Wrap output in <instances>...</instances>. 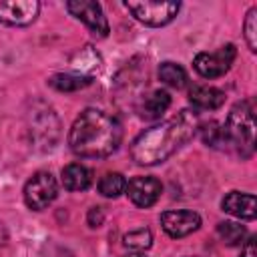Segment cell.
Listing matches in <instances>:
<instances>
[{
  "mask_svg": "<svg viewBox=\"0 0 257 257\" xmlns=\"http://www.w3.org/2000/svg\"><path fill=\"white\" fill-rule=\"evenodd\" d=\"M199 128V116L193 110H181L179 114L143 131L131 145V157L137 165L153 167L167 161L177 153Z\"/></svg>",
  "mask_w": 257,
  "mask_h": 257,
  "instance_id": "cell-1",
  "label": "cell"
},
{
  "mask_svg": "<svg viewBox=\"0 0 257 257\" xmlns=\"http://www.w3.org/2000/svg\"><path fill=\"white\" fill-rule=\"evenodd\" d=\"M122 141L120 122L98 108H84L70 126L68 145L78 157L100 159L112 155Z\"/></svg>",
  "mask_w": 257,
  "mask_h": 257,
  "instance_id": "cell-2",
  "label": "cell"
},
{
  "mask_svg": "<svg viewBox=\"0 0 257 257\" xmlns=\"http://www.w3.org/2000/svg\"><path fill=\"white\" fill-rule=\"evenodd\" d=\"M227 145L235 147L241 157H251L255 151V104L253 100L237 102L223 126Z\"/></svg>",
  "mask_w": 257,
  "mask_h": 257,
  "instance_id": "cell-3",
  "label": "cell"
},
{
  "mask_svg": "<svg viewBox=\"0 0 257 257\" xmlns=\"http://www.w3.org/2000/svg\"><path fill=\"white\" fill-rule=\"evenodd\" d=\"M124 6L139 22L147 26L169 24L181 8L179 2H161V0H128L124 2Z\"/></svg>",
  "mask_w": 257,
  "mask_h": 257,
  "instance_id": "cell-4",
  "label": "cell"
},
{
  "mask_svg": "<svg viewBox=\"0 0 257 257\" xmlns=\"http://www.w3.org/2000/svg\"><path fill=\"white\" fill-rule=\"evenodd\" d=\"M56 195H58V185L52 173L48 171L34 173L24 185V203L34 211L46 209L56 199Z\"/></svg>",
  "mask_w": 257,
  "mask_h": 257,
  "instance_id": "cell-5",
  "label": "cell"
},
{
  "mask_svg": "<svg viewBox=\"0 0 257 257\" xmlns=\"http://www.w3.org/2000/svg\"><path fill=\"white\" fill-rule=\"evenodd\" d=\"M235 56L237 48L233 44H225L215 52H199L193 60V66L203 78H219L231 68Z\"/></svg>",
  "mask_w": 257,
  "mask_h": 257,
  "instance_id": "cell-6",
  "label": "cell"
},
{
  "mask_svg": "<svg viewBox=\"0 0 257 257\" xmlns=\"http://www.w3.org/2000/svg\"><path fill=\"white\" fill-rule=\"evenodd\" d=\"M66 10L74 18L84 22L94 36L104 38L108 34V22H106V16H104V12H102L98 2H92V0H72V2H66Z\"/></svg>",
  "mask_w": 257,
  "mask_h": 257,
  "instance_id": "cell-7",
  "label": "cell"
},
{
  "mask_svg": "<svg viewBox=\"0 0 257 257\" xmlns=\"http://www.w3.org/2000/svg\"><path fill=\"white\" fill-rule=\"evenodd\" d=\"M38 12L40 2L36 0H0V22L8 26H28Z\"/></svg>",
  "mask_w": 257,
  "mask_h": 257,
  "instance_id": "cell-8",
  "label": "cell"
},
{
  "mask_svg": "<svg viewBox=\"0 0 257 257\" xmlns=\"http://www.w3.org/2000/svg\"><path fill=\"white\" fill-rule=\"evenodd\" d=\"M161 227L169 237L181 239V237H187L201 227V217L195 211H187V209L165 211L161 215Z\"/></svg>",
  "mask_w": 257,
  "mask_h": 257,
  "instance_id": "cell-9",
  "label": "cell"
},
{
  "mask_svg": "<svg viewBox=\"0 0 257 257\" xmlns=\"http://www.w3.org/2000/svg\"><path fill=\"white\" fill-rule=\"evenodd\" d=\"M124 191L137 207L147 209V207H151L159 201V197L163 193V185L155 177H135L126 183Z\"/></svg>",
  "mask_w": 257,
  "mask_h": 257,
  "instance_id": "cell-10",
  "label": "cell"
},
{
  "mask_svg": "<svg viewBox=\"0 0 257 257\" xmlns=\"http://www.w3.org/2000/svg\"><path fill=\"white\" fill-rule=\"evenodd\" d=\"M221 207L225 213H229L237 219H255V215H257V201H255V195H251V193L231 191L221 201Z\"/></svg>",
  "mask_w": 257,
  "mask_h": 257,
  "instance_id": "cell-11",
  "label": "cell"
},
{
  "mask_svg": "<svg viewBox=\"0 0 257 257\" xmlns=\"http://www.w3.org/2000/svg\"><path fill=\"white\" fill-rule=\"evenodd\" d=\"M189 100L195 108L201 110H215L225 102V92L215 86H201L195 84L189 88Z\"/></svg>",
  "mask_w": 257,
  "mask_h": 257,
  "instance_id": "cell-12",
  "label": "cell"
},
{
  "mask_svg": "<svg viewBox=\"0 0 257 257\" xmlns=\"http://www.w3.org/2000/svg\"><path fill=\"white\" fill-rule=\"evenodd\" d=\"M169 106H171V94L167 90H153L141 100L139 114L145 120H157L167 112Z\"/></svg>",
  "mask_w": 257,
  "mask_h": 257,
  "instance_id": "cell-13",
  "label": "cell"
},
{
  "mask_svg": "<svg viewBox=\"0 0 257 257\" xmlns=\"http://www.w3.org/2000/svg\"><path fill=\"white\" fill-rule=\"evenodd\" d=\"M62 187L66 191H86L92 183V173L80 163H70L62 169Z\"/></svg>",
  "mask_w": 257,
  "mask_h": 257,
  "instance_id": "cell-14",
  "label": "cell"
},
{
  "mask_svg": "<svg viewBox=\"0 0 257 257\" xmlns=\"http://www.w3.org/2000/svg\"><path fill=\"white\" fill-rule=\"evenodd\" d=\"M90 80L92 78L86 76V74H64V72H60V74L50 76L48 84L58 92H74V90H80V88L88 86Z\"/></svg>",
  "mask_w": 257,
  "mask_h": 257,
  "instance_id": "cell-15",
  "label": "cell"
},
{
  "mask_svg": "<svg viewBox=\"0 0 257 257\" xmlns=\"http://www.w3.org/2000/svg\"><path fill=\"white\" fill-rule=\"evenodd\" d=\"M159 78L171 88H183L187 82V72L177 62H163L159 66Z\"/></svg>",
  "mask_w": 257,
  "mask_h": 257,
  "instance_id": "cell-16",
  "label": "cell"
},
{
  "mask_svg": "<svg viewBox=\"0 0 257 257\" xmlns=\"http://www.w3.org/2000/svg\"><path fill=\"white\" fill-rule=\"evenodd\" d=\"M217 233L221 237V241L229 247H235V245H241L245 243V237H247V231L243 225L239 223H233V221H223L217 225Z\"/></svg>",
  "mask_w": 257,
  "mask_h": 257,
  "instance_id": "cell-17",
  "label": "cell"
},
{
  "mask_svg": "<svg viewBox=\"0 0 257 257\" xmlns=\"http://www.w3.org/2000/svg\"><path fill=\"white\" fill-rule=\"evenodd\" d=\"M124 189H126V179L120 173H106L98 181V193L108 199L118 197L120 193H124Z\"/></svg>",
  "mask_w": 257,
  "mask_h": 257,
  "instance_id": "cell-18",
  "label": "cell"
},
{
  "mask_svg": "<svg viewBox=\"0 0 257 257\" xmlns=\"http://www.w3.org/2000/svg\"><path fill=\"white\" fill-rule=\"evenodd\" d=\"M201 137H203V143H205L207 147H213V149H225V147H227L225 131H223V126H221L219 122H215V120L203 124Z\"/></svg>",
  "mask_w": 257,
  "mask_h": 257,
  "instance_id": "cell-19",
  "label": "cell"
},
{
  "mask_svg": "<svg viewBox=\"0 0 257 257\" xmlns=\"http://www.w3.org/2000/svg\"><path fill=\"white\" fill-rule=\"evenodd\" d=\"M122 241L128 249L141 253V251H145L153 245V233L149 229H135V231H128Z\"/></svg>",
  "mask_w": 257,
  "mask_h": 257,
  "instance_id": "cell-20",
  "label": "cell"
},
{
  "mask_svg": "<svg viewBox=\"0 0 257 257\" xmlns=\"http://www.w3.org/2000/svg\"><path fill=\"white\" fill-rule=\"evenodd\" d=\"M243 30H245V40L249 44V48L255 52L257 50V8H251L245 16L243 22Z\"/></svg>",
  "mask_w": 257,
  "mask_h": 257,
  "instance_id": "cell-21",
  "label": "cell"
},
{
  "mask_svg": "<svg viewBox=\"0 0 257 257\" xmlns=\"http://www.w3.org/2000/svg\"><path fill=\"white\" fill-rule=\"evenodd\" d=\"M102 221H104L102 209H100V207H90V209H88V215H86V223L94 229V227H100Z\"/></svg>",
  "mask_w": 257,
  "mask_h": 257,
  "instance_id": "cell-22",
  "label": "cell"
},
{
  "mask_svg": "<svg viewBox=\"0 0 257 257\" xmlns=\"http://www.w3.org/2000/svg\"><path fill=\"white\" fill-rule=\"evenodd\" d=\"M241 257H257V247H255V237H249L245 243H243V249H241Z\"/></svg>",
  "mask_w": 257,
  "mask_h": 257,
  "instance_id": "cell-23",
  "label": "cell"
},
{
  "mask_svg": "<svg viewBox=\"0 0 257 257\" xmlns=\"http://www.w3.org/2000/svg\"><path fill=\"white\" fill-rule=\"evenodd\" d=\"M4 237H6V235H4V229H2V223H0V245L4 243Z\"/></svg>",
  "mask_w": 257,
  "mask_h": 257,
  "instance_id": "cell-24",
  "label": "cell"
},
{
  "mask_svg": "<svg viewBox=\"0 0 257 257\" xmlns=\"http://www.w3.org/2000/svg\"><path fill=\"white\" fill-rule=\"evenodd\" d=\"M124 257H145L143 253H131V255H124Z\"/></svg>",
  "mask_w": 257,
  "mask_h": 257,
  "instance_id": "cell-25",
  "label": "cell"
},
{
  "mask_svg": "<svg viewBox=\"0 0 257 257\" xmlns=\"http://www.w3.org/2000/svg\"><path fill=\"white\" fill-rule=\"evenodd\" d=\"M191 257H197V255H191Z\"/></svg>",
  "mask_w": 257,
  "mask_h": 257,
  "instance_id": "cell-26",
  "label": "cell"
}]
</instances>
